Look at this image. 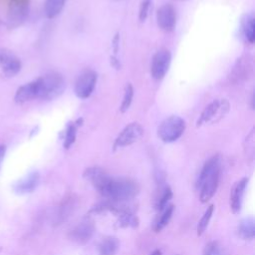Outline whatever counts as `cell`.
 <instances>
[{"label": "cell", "instance_id": "23", "mask_svg": "<svg viewBox=\"0 0 255 255\" xmlns=\"http://www.w3.org/2000/svg\"><path fill=\"white\" fill-rule=\"evenodd\" d=\"M213 210H214V205H213V204L209 205V206L207 207V209L205 210L204 214L202 215L201 219L199 220V222H198V224H197V229H196L198 236H200V235L205 231V229L207 228V226H208V224H209V221H210V219H211V216H212V214H213Z\"/></svg>", "mask_w": 255, "mask_h": 255}, {"label": "cell", "instance_id": "14", "mask_svg": "<svg viewBox=\"0 0 255 255\" xmlns=\"http://www.w3.org/2000/svg\"><path fill=\"white\" fill-rule=\"evenodd\" d=\"M40 182V174L37 171L30 172L25 177L21 178L17 183L14 185L15 192L19 194L30 193L36 189Z\"/></svg>", "mask_w": 255, "mask_h": 255}, {"label": "cell", "instance_id": "28", "mask_svg": "<svg viewBox=\"0 0 255 255\" xmlns=\"http://www.w3.org/2000/svg\"><path fill=\"white\" fill-rule=\"evenodd\" d=\"M152 0H142L140 5H139V10H138V18L140 21H144L148 15L149 9H150V4Z\"/></svg>", "mask_w": 255, "mask_h": 255}, {"label": "cell", "instance_id": "18", "mask_svg": "<svg viewBox=\"0 0 255 255\" xmlns=\"http://www.w3.org/2000/svg\"><path fill=\"white\" fill-rule=\"evenodd\" d=\"M82 119H78L75 122H71L67 125L65 129V135H64V147L66 149L70 148L71 145L75 142L76 135H77V129L79 126H81Z\"/></svg>", "mask_w": 255, "mask_h": 255}, {"label": "cell", "instance_id": "7", "mask_svg": "<svg viewBox=\"0 0 255 255\" xmlns=\"http://www.w3.org/2000/svg\"><path fill=\"white\" fill-rule=\"evenodd\" d=\"M98 75L94 70L84 71L75 83V94L79 99H88L94 92Z\"/></svg>", "mask_w": 255, "mask_h": 255}, {"label": "cell", "instance_id": "10", "mask_svg": "<svg viewBox=\"0 0 255 255\" xmlns=\"http://www.w3.org/2000/svg\"><path fill=\"white\" fill-rule=\"evenodd\" d=\"M20 59L9 49L0 48V69L6 77H13L21 70Z\"/></svg>", "mask_w": 255, "mask_h": 255}, {"label": "cell", "instance_id": "25", "mask_svg": "<svg viewBox=\"0 0 255 255\" xmlns=\"http://www.w3.org/2000/svg\"><path fill=\"white\" fill-rule=\"evenodd\" d=\"M172 197V191L169 187H165L163 189V192L160 194V196L156 200V208L158 210L163 209L166 205H168V201Z\"/></svg>", "mask_w": 255, "mask_h": 255}, {"label": "cell", "instance_id": "16", "mask_svg": "<svg viewBox=\"0 0 255 255\" xmlns=\"http://www.w3.org/2000/svg\"><path fill=\"white\" fill-rule=\"evenodd\" d=\"M240 29L244 40L249 44H253L255 40V19L252 14H246L242 17Z\"/></svg>", "mask_w": 255, "mask_h": 255}, {"label": "cell", "instance_id": "20", "mask_svg": "<svg viewBox=\"0 0 255 255\" xmlns=\"http://www.w3.org/2000/svg\"><path fill=\"white\" fill-rule=\"evenodd\" d=\"M67 0H45L44 11L47 18L52 19L58 16L63 10Z\"/></svg>", "mask_w": 255, "mask_h": 255}, {"label": "cell", "instance_id": "6", "mask_svg": "<svg viewBox=\"0 0 255 255\" xmlns=\"http://www.w3.org/2000/svg\"><path fill=\"white\" fill-rule=\"evenodd\" d=\"M30 0H9L7 10V26L10 29H15L21 26L29 12Z\"/></svg>", "mask_w": 255, "mask_h": 255}, {"label": "cell", "instance_id": "2", "mask_svg": "<svg viewBox=\"0 0 255 255\" xmlns=\"http://www.w3.org/2000/svg\"><path fill=\"white\" fill-rule=\"evenodd\" d=\"M138 185L130 178H114L108 179L100 193L108 199L121 202L130 200L138 193Z\"/></svg>", "mask_w": 255, "mask_h": 255}, {"label": "cell", "instance_id": "22", "mask_svg": "<svg viewBox=\"0 0 255 255\" xmlns=\"http://www.w3.org/2000/svg\"><path fill=\"white\" fill-rule=\"evenodd\" d=\"M119 249V241L115 237H107L102 240L99 251L100 255H115Z\"/></svg>", "mask_w": 255, "mask_h": 255}, {"label": "cell", "instance_id": "9", "mask_svg": "<svg viewBox=\"0 0 255 255\" xmlns=\"http://www.w3.org/2000/svg\"><path fill=\"white\" fill-rule=\"evenodd\" d=\"M143 134L142 127L137 123H130L119 133L114 142V148L125 147L136 142Z\"/></svg>", "mask_w": 255, "mask_h": 255}, {"label": "cell", "instance_id": "3", "mask_svg": "<svg viewBox=\"0 0 255 255\" xmlns=\"http://www.w3.org/2000/svg\"><path fill=\"white\" fill-rule=\"evenodd\" d=\"M37 99L51 101L60 97L66 88L64 77L58 72H50L36 79Z\"/></svg>", "mask_w": 255, "mask_h": 255}, {"label": "cell", "instance_id": "5", "mask_svg": "<svg viewBox=\"0 0 255 255\" xmlns=\"http://www.w3.org/2000/svg\"><path fill=\"white\" fill-rule=\"evenodd\" d=\"M229 102L225 99H216L205 107L199 116L196 126L201 127L203 125H212L223 119L229 112Z\"/></svg>", "mask_w": 255, "mask_h": 255}, {"label": "cell", "instance_id": "27", "mask_svg": "<svg viewBox=\"0 0 255 255\" xmlns=\"http://www.w3.org/2000/svg\"><path fill=\"white\" fill-rule=\"evenodd\" d=\"M120 224L121 226H124V227H128V226L135 227L137 225V218L130 212L126 211V212H123L122 216L120 217Z\"/></svg>", "mask_w": 255, "mask_h": 255}, {"label": "cell", "instance_id": "1", "mask_svg": "<svg viewBox=\"0 0 255 255\" xmlns=\"http://www.w3.org/2000/svg\"><path fill=\"white\" fill-rule=\"evenodd\" d=\"M221 158L218 154L208 158L202 166L197 179V188L201 202H207L215 194L220 178Z\"/></svg>", "mask_w": 255, "mask_h": 255}, {"label": "cell", "instance_id": "29", "mask_svg": "<svg viewBox=\"0 0 255 255\" xmlns=\"http://www.w3.org/2000/svg\"><path fill=\"white\" fill-rule=\"evenodd\" d=\"M5 152H6V146L3 145V144H0V162L3 159V157L5 155Z\"/></svg>", "mask_w": 255, "mask_h": 255}, {"label": "cell", "instance_id": "17", "mask_svg": "<svg viewBox=\"0 0 255 255\" xmlns=\"http://www.w3.org/2000/svg\"><path fill=\"white\" fill-rule=\"evenodd\" d=\"M238 233L245 240H251L255 236V223L253 218L248 217L241 220L238 225Z\"/></svg>", "mask_w": 255, "mask_h": 255}, {"label": "cell", "instance_id": "30", "mask_svg": "<svg viewBox=\"0 0 255 255\" xmlns=\"http://www.w3.org/2000/svg\"><path fill=\"white\" fill-rule=\"evenodd\" d=\"M150 255H161V251L158 250V249H156V250H154Z\"/></svg>", "mask_w": 255, "mask_h": 255}, {"label": "cell", "instance_id": "13", "mask_svg": "<svg viewBox=\"0 0 255 255\" xmlns=\"http://www.w3.org/2000/svg\"><path fill=\"white\" fill-rule=\"evenodd\" d=\"M247 183H248V178L243 177L242 179L237 181L231 189L229 204H230V208L233 213H237L241 209L243 196L245 193Z\"/></svg>", "mask_w": 255, "mask_h": 255}, {"label": "cell", "instance_id": "26", "mask_svg": "<svg viewBox=\"0 0 255 255\" xmlns=\"http://www.w3.org/2000/svg\"><path fill=\"white\" fill-rule=\"evenodd\" d=\"M203 255H225L223 249L216 241H211L203 249Z\"/></svg>", "mask_w": 255, "mask_h": 255}, {"label": "cell", "instance_id": "4", "mask_svg": "<svg viewBox=\"0 0 255 255\" xmlns=\"http://www.w3.org/2000/svg\"><path fill=\"white\" fill-rule=\"evenodd\" d=\"M185 122L178 116H170L164 119L157 128V135L163 142L177 140L185 130Z\"/></svg>", "mask_w": 255, "mask_h": 255}, {"label": "cell", "instance_id": "8", "mask_svg": "<svg viewBox=\"0 0 255 255\" xmlns=\"http://www.w3.org/2000/svg\"><path fill=\"white\" fill-rule=\"evenodd\" d=\"M171 62V54L167 49H160L153 55L150 63V74L154 80H161L167 73Z\"/></svg>", "mask_w": 255, "mask_h": 255}, {"label": "cell", "instance_id": "19", "mask_svg": "<svg viewBox=\"0 0 255 255\" xmlns=\"http://www.w3.org/2000/svg\"><path fill=\"white\" fill-rule=\"evenodd\" d=\"M173 210H174V206L172 204H168L163 209L160 210L161 212L158 215V217L156 218V220L154 222V226H153V229L155 232H159L161 229H163L167 225V223L169 222V220L172 216Z\"/></svg>", "mask_w": 255, "mask_h": 255}, {"label": "cell", "instance_id": "15", "mask_svg": "<svg viewBox=\"0 0 255 255\" xmlns=\"http://www.w3.org/2000/svg\"><path fill=\"white\" fill-rule=\"evenodd\" d=\"M37 82L36 80H34L19 87L15 93L14 100L17 104H23L26 102H30L34 99H37Z\"/></svg>", "mask_w": 255, "mask_h": 255}, {"label": "cell", "instance_id": "12", "mask_svg": "<svg viewBox=\"0 0 255 255\" xmlns=\"http://www.w3.org/2000/svg\"><path fill=\"white\" fill-rule=\"evenodd\" d=\"M95 225L91 221H82L76 225L70 232V237L78 244L87 243L94 235Z\"/></svg>", "mask_w": 255, "mask_h": 255}, {"label": "cell", "instance_id": "24", "mask_svg": "<svg viewBox=\"0 0 255 255\" xmlns=\"http://www.w3.org/2000/svg\"><path fill=\"white\" fill-rule=\"evenodd\" d=\"M132 98H133V87L130 83L127 84L126 88H125V93H124V97H123V101L121 104V112L125 113L126 111L128 110L131 102H132Z\"/></svg>", "mask_w": 255, "mask_h": 255}, {"label": "cell", "instance_id": "11", "mask_svg": "<svg viewBox=\"0 0 255 255\" xmlns=\"http://www.w3.org/2000/svg\"><path fill=\"white\" fill-rule=\"evenodd\" d=\"M158 27L164 32H171L176 24V12L171 4H164L156 12Z\"/></svg>", "mask_w": 255, "mask_h": 255}, {"label": "cell", "instance_id": "21", "mask_svg": "<svg viewBox=\"0 0 255 255\" xmlns=\"http://www.w3.org/2000/svg\"><path fill=\"white\" fill-rule=\"evenodd\" d=\"M250 60L248 59V57H243L238 59L234 70H233V74H232V78L236 79V81H238V79H241L243 77H246L248 75V72L251 71V65H250Z\"/></svg>", "mask_w": 255, "mask_h": 255}]
</instances>
